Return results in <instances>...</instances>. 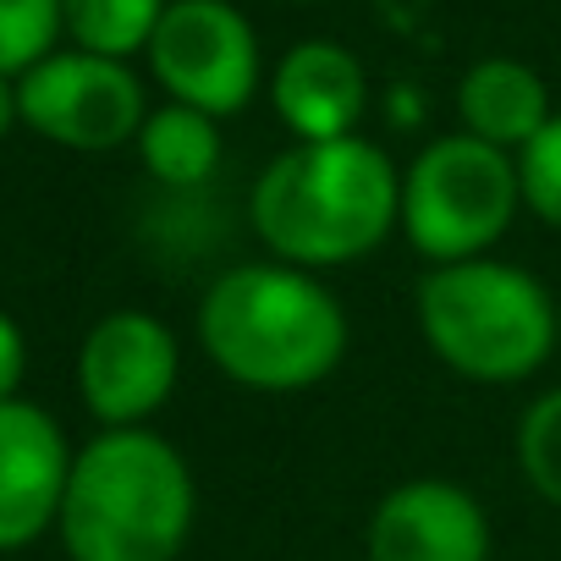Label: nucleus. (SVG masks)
<instances>
[{
  "mask_svg": "<svg viewBox=\"0 0 561 561\" xmlns=\"http://www.w3.org/2000/svg\"><path fill=\"white\" fill-rule=\"evenodd\" d=\"M523 204L517 160L473 133L435 138L402 176V231L430 264L484 259Z\"/></svg>",
  "mask_w": 561,
  "mask_h": 561,
  "instance_id": "5",
  "label": "nucleus"
},
{
  "mask_svg": "<svg viewBox=\"0 0 561 561\" xmlns=\"http://www.w3.org/2000/svg\"><path fill=\"white\" fill-rule=\"evenodd\" d=\"M253 231L275 264L336 270L369 259L402 226V176L369 138L298 144L253 182Z\"/></svg>",
  "mask_w": 561,
  "mask_h": 561,
  "instance_id": "1",
  "label": "nucleus"
},
{
  "mask_svg": "<svg viewBox=\"0 0 561 561\" xmlns=\"http://www.w3.org/2000/svg\"><path fill=\"white\" fill-rule=\"evenodd\" d=\"M193 512V473L165 435L100 430L72 457L56 528L72 561H176Z\"/></svg>",
  "mask_w": 561,
  "mask_h": 561,
  "instance_id": "3",
  "label": "nucleus"
},
{
  "mask_svg": "<svg viewBox=\"0 0 561 561\" xmlns=\"http://www.w3.org/2000/svg\"><path fill=\"white\" fill-rule=\"evenodd\" d=\"M171 0H61V28L89 56L127 61L133 50H149Z\"/></svg>",
  "mask_w": 561,
  "mask_h": 561,
  "instance_id": "14",
  "label": "nucleus"
},
{
  "mask_svg": "<svg viewBox=\"0 0 561 561\" xmlns=\"http://www.w3.org/2000/svg\"><path fill=\"white\" fill-rule=\"evenodd\" d=\"M176 369L182 353L171 325L144 309H116L83 336L78 391L100 430H144V419L171 402Z\"/></svg>",
  "mask_w": 561,
  "mask_h": 561,
  "instance_id": "8",
  "label": "nucleus"
},
{
  "mask_svg": "<svg viewBox=\"0 0 561 561\" xmlns=\"http://www.w3.org/2000/svg\"><path fill=\"white\" fill-rule=\"evenodd\" d=\"M149 67L176 105L220 122L259 89V39L226 0H171L149 39Z\"/></svg>",
  "mask_w": 561,
  "mask_h": 561,
  "instance_id": "6",
  "label": "nucleus"
},
{
  "mask_svg": "<svg viewBox=\"0 0 561 561\" xmlns=\"http://www.w3.org/2000/svg\"><path fill=\"white\" fill-rule=\"evenodd\" d=\"M556 320H561V298H556Z\"/></svg>",
  "mask_w": 561,
  "mask_h": 561,
  "instance_id": "20",
  "label": "nucleus"
},
{
  "mask_svg": "<svg viewBox=\"0 0 561 561\" xmlns=\"http://www.w3.org/2000/svg\"><path fill=\"white\" fill-rule=\"evenodd\" d=\"M61 0H0V72L23 78L56 50Z\"/></svg>",
  "mask_w": 561,
  "mask_h": 561,
  "instance_id": "16",
  "label": "nucleus"
},
{
  "mask_svg": "<svg viewBox=\"0 0 561 561\" xmlns=\"http://www.w3.org/2000/svg\"><path fill=\"white\" fill-rule=\"evenodd\" d=\"M419 331L424 347L462 380L479 386H517L561 342L556 298L517 264L501 259H462L430 264L419 275Z\"/></svg>",
  "mask_w": 561,
  "mask_h": 561,
  "instance_id": "4",
  "label": "nucleus"
},
{
  "mask_svg": "<svg viewBox=\"0 0 561 561\" xmlns=\"http://www.w3.org/2000/svg\"><path fill=\"white\" fill-rule=\"evenodd\" d=\"M517 468L550 506H561V386L523 408V419H517Z\"/></svg>",
  "mask_w": 561,
  "mask_h": 561,
  "instance_id": "15",
  "label": "nucleus"
},
{
  "mask_svg": "<svg viewBox=\"0 0 561 561\" xmlns=\"http://www.w3.org/2000/svg\"><path fill=\"white\" fill-rule=\"evenodd\" d=\"M457 116H462V133H473L479 144H495V149L512 154V149H528L545 133L550 94H545L534 67L490 56V61L468 67V78L457 89Z\"/></svg>",
  "mask_w": 561,
  "mask_h": 561,
  "instance_id": "12",
  "label": "nucleus"
},
{
  "mask_svg": "<svg viewBox=\"0 0 561 561\" xmlns=\"http://www.w3.org/2000/svg\"><path fill=\"white\" fill-rule=\"evenodd\" d=\"M72 457L78 451L45 408L23 397L0 402V550H23L61 523Z\"/></svg>",
  "mask_w": 561,
  "mask_h": 561,
  "instance_id": "9",
  "label": "nucleus"
},
{
  "mask_svg": "<svg viewBox=\"0 0 561 561\" xmlns=\"http://www.w3.org/2000/svg\"><path fill=\"white\" fill-rule=\"evenodd\" d=\"M517 176H523V204L561 231V116L545 122V133L523 149L517 160Z\"/></svg>",
  "mask_w": 561,
  "mask_h": 561,
  "instance_id": "17",
  "label": "nucleus"
},
{
  "mask_svg": "<svg viewBox=\"0 0 561 561\" xmlns=\"http://www.w3.org/2000/svg\"><path fill=\"white\" fill-rule=\"evenodd\" d=\"M23 122L61 144V149H116L144 133V83L127 72V61L89 56V50H50L39 67L18 78Z\"/></svg>",
  "mask_w": 561,
  "mask_h": 561,
  "instance_id": "7",
  "label": "nucleus"
},
{
  "mask_svg": "<svg viewBox=\"0 0 561 561\" xmlns=\"http://www.w3.org/2000/svg\"><path fill=\"white\" fill-rule=\"evenodd\" d=\"M204 358L248 391H309L347 358V314L298 264H237L198 304Z\"/></svg>",
  "mask_w": 561,
  "mask_h": 561,
  "instance_id": "2",
  "label": "nucleus"
},
{
  "mask_svg": "<svg viewBox=\"0 0 561 561\" xmlns=\"http://www.w3.org/2000/svg\"><path fill=\"white\" fill-rule=\"evenodd\" d=\"M12 122H23V105H18V78L0 72V138L12 133Z\"/></svg>",
  "mask_w": 561,
  "mask_h": 561,
  "instance_id": "19",
  "label": "nucleus"
},
{
  "mask_svg": "<svg viewBox=\"0 0 561 561\" xmlns=\"http://www.w3.org/2000/svg\"><path fill=\"white\" fill-rule=\"evenodd\" d=\"M364 550L369 561H490V517L451 479H408L369 512Z\"/></svg>",
  "mask_w": 561,
  "mask_h": 561,
  "instance_id": "10",
  "label": "nucleus"
},
{
  "mask_svg": "<svg viewBox=\"0 0 561 561\" xmlns=\"http://www.w3.org/2000/svg\"><path fill=\"white\" fill-rule=\"evenodd\" d=\"M138 154H144V165H149L154 182H165V187H198L220 165V127H215V116L171 100V105H160V111L144 116Z\"/></svg>",
  "mask_w": 561,
  "mask_h": 561,
  "instance_id": "13",
  "label": "nucleus"
},
{
  "mask_svg": "<svg viewBox=\"0 0 561 561\" xmlns=\"http://www.w3.org/2000/svg\"><path fill=\"white\" fill-rule=\"evenodd\" d=\"M23 369H28V342H23L18 320L0 309V402H12V397H18Z\"/></svg>",
  "mask_w": 561,
  "mask_h": 561,
  "instance_id": "18",
  "label": "nucleus"
},
{
  "mask_svg": "<svg viewBox=\"0 0 561 561\" xmlns=\"http://www.w3.org/2000/svg\"><path fill=\"white\" fill-rule=\"evenodd\" d=\"M270 100H275V116L298 133V144H336V138H353L369 105V83H364L358 56H347L331 39H304L280 56L270 78Z\"/></svg>",
  "mask_w": 561,
  "mask_h": 561,
  "instance_id": "11",
  "label": "nucleus"
}]
</instances>
